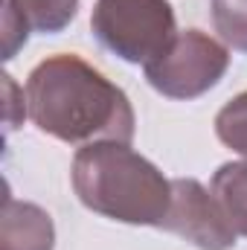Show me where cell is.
<instances>
[{"mask_svg":"<svg viewBox=\"0 0 247 250\" xmlns=\"http://www.w3.org/2000/svg\"><path fill=\"white\" fill-rule=\"evenodd\" d=\"M3 90H6V125L9 128H15V96H18V87H15V82H12V76H3Z\"/></svg>","mask_w":247,"mask_h":250,"instance_id":"7c38bea8","label":"cell"},{"mask_svg":"<svg viewBox=\"0 0 247 250\" xmlns=\"http://www.w3.org/2000/svg\"><path fill=\"white\" fill-rule=\"evenodd\" d=\"M79 201L114 221L163 227L172 207V181L128 143H87L73 157Z\"/></svg>","mask_w":247,"mask_h":250,"instance_id":"7a4b0ae2","label":"cell"},{"mask_svg":"<svg viewBox=\"0 0 247 250\" xmlns=\"http://www.w3.org/2000/svg\"><path fill=\"white\" fill-rule=\"evenodd\" d=\"M163 227L201 250H230L239 236L218 198L192 178L172 181V207Z\"/></svg>","mask_w":247,"mask_h":250,"instance_id":"5b68a950","label":"cell"},{"mask_svg":"<svg viewBox=\"0 0 247 250\" xmlns=\"http://www.w3.org/2000/svg\"><path fill=\"white\" fill-rule=\"evenodd\" d=\"M212 23L230 47L247 53V0H212Z\"/></svg>","mask_w":247,"mask_h":250,"instance_id":"9c48e42d","label":"cell"},{"mask_svg":"<svg viewBox=\"0 0 247 250\" xmlns=\"http://www.w3.org/2000/svg\"><path fill=\"white\" fill-rule=\"evenodd\" d=\"M29 38V23L3 0V59H12L21 44Z\"/></svg>","mask_w":247,"mask_h":250,"instance_id":"8fae6325","label":"cell"},{"mask_svg":"<svg viewBox=\"0 0 247 250\" xmlns=\"http://www.w3.org/2000/svg\"><path fill=\"white\" fill-rule=\"evenodd\" d=\"M212 195L236 233L247 236V163H224L212 178Z\"/></svg>","mask_w":247,"mask_h":250,"instance_id":"52a82bcc","label":"cell"},{"mask_svg":"<svg viewBox=\"0 0 247 250\" xmlns=\"http://www.w3.org/2000/svg\"><path fill=\"white\" fill-rule=\"evenodd\" d=\"M35 32H62L76 18L79 0H6Z\"/></svg>","mask_w":247,"mask_h":250,"instance_id":"ba28073f","label":"cell"},{"mask_svg":"<svg viewBox=\"0 0 247 250\" xmlns=\"http://www.w3.org/2000/svg\"><path fill=\"white\" fill-rule=\"evenodd\" d=\"M96 41L131 64H151L178 38L169 0H96L90 18Z\"/></svg>","mask_w":247,"mask_h":250,"instance_id":"3957f363","label":"cell"},{"mask_svg":"<svg viewBox=\"0 0 247 250\" xmlns=\"http://www.w3.org/2000/svg\"><path fill=\"white\" fill-rule=\"evenodd\" d=\"M215 134L224 146L247 157V90L227 102L215 117Z\"/></svg>","mask_w":247,"mask_h":250,"instance_id":"30bf717a","label":"cell"},{"mask_svg":"<svg viewBox=\"0 0 247 250\" xmlns=\"http://www.w3.org/2000/svg\"><path fill=\"white\" fill-rule=\"evenodd\" d=\"M227 67L230 53L224 44L201 29H186L178 32V38L160 59L145 64L143 70L157 93L169 99H195L215 87Z\"/></svg>","mask_w":247,"mask_h":250,"instance_id":"277c9868","label":"cell"},{"mask_svg":"<svg viewBox=\"0 0 247 250\" xmlns=\"http://www.w3.org/2000/svg\"><path fill=\"white\" fill-rule=\"evenodd\" d=\"M0 242L3 250H53L56 230L41 207L6 195L0 218Z\"/></svg>","mask_w":247,"mask_h":250,"instance_id":"8992f818","label":"cell"},{"mask_svg":"<svg viewBox=\"0 0 247 250\" xmlns=\"http://www.w3.org/2000/svg\"><path fill=\"white\" fill-rule=\"evenodd\" d=\"M26 114L62 143H131L134 111L123 90L79 56H53L26 79Z\"/></svg>","mask_w":247,"mask_h":250,"instance_id":"6da1fadb","label":"cell"}]
</instances>
